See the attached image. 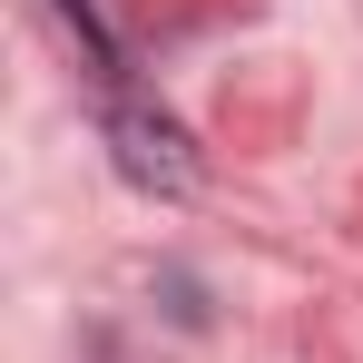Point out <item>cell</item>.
<instances>
[{
    "label": "cell",
    "instance_id": "6da1fadb",
    "mask_svg": "<svg viewBox=\"0 0 363 363\" xmlns=\"http://www.w3.org/2000/svg\"><path fill=\"white\" fill-rule=\"evenodd\" d=\"M108 138H118V167L138 186H157V196H186L196 186V157H186V128L167 118V108H147V99H118V118H108Z\"/></svg>",
    "mask_w": 363,
    "mask_h": 363
}]
</instances>
